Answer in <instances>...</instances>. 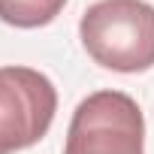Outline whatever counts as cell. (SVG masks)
<instances>
[{
  "instance_id": "cell-2",
  "label": "cell",
  "mask_w": 154,
  "mask_h": 154,
  "mask_svg": "<svg viewBox=\"0 0 154 154\" xmlns=\"http://www.w3.org/2000/svg\"><path fill=\"white\" fill-rule=\"evenodd\" d=\"M63 154H145V118L124 91L88 94L72 112Z\"/></svg>"
},
{
  "instance_id": "cell-1",
  "label": "cell",
  "mask_w": 154,
  "mask_h": 154,
  "mask_svg": "<svg viewBox=\"0 0 154 154\" xmlns=\"http://www.w3.org/2000/svg\"><path fill=\"white\" fill-rule=\"evenodd\" d=\"M79 36L94 63L115 72L154 66V6L145 0H97L79 21Z\"/></svg>"
},
{
  "instance_id": "cell-4",
  "label": "cell",
  "mask_w": 154,
  "mask_h": 154,
  "mask_svg": "<svg viewBox=\"0 0 154 154\" xmlns=\"http://www.w3.org/2000/svg\"><path fill=\"white\" fill-rule=\"evenodd\" d=\"M66 0H0V21L12 27H42L60 15Z\"/></svg>"
},
{
  "instance_id": "cell-3",
  "label": "cell",
  "mask_w": 154,
  "mask_h": 154,
  "mask_svg": "<svg viewBox=\"0 0 154 154\" xmlns=\"http://www.w3.org/2000/svg\"><path fill=\"white\" fill-rule=\"evenodd\" d=\"M57 112V91L48 75L30 66H0V154L36 145Z\"/></svg>"
}]
</instances>
